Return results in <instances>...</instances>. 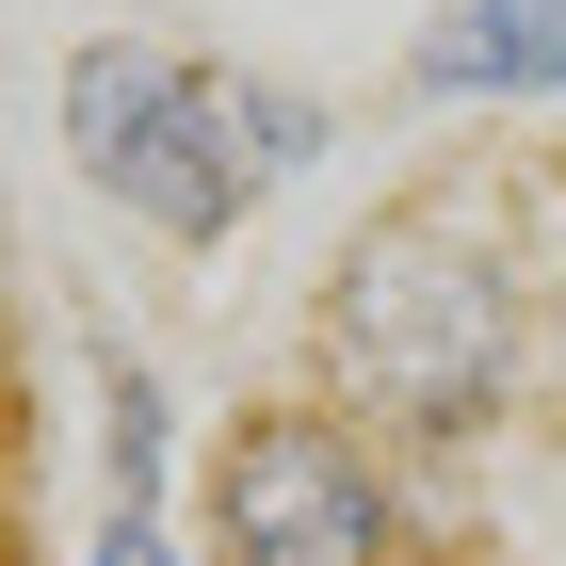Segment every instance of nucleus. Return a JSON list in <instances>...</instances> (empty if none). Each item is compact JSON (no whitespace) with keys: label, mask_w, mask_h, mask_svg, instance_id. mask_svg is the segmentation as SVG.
<instances>
[{"label":"nucleus","mask_w":566,"mask_h":566,"mask_svg":"<svg viewBox=\"0 0 566 566\" xmlns=\"http://www.w3.org/2000/svg\"><path fill=\"white\" fill-rule=\"evenodd\" d=\"M534 373H551V292L518 275V243H502L470 195L373 211L340 260H324V292H307V389L356 405V421L389 437V453H421V470L485 453V437L534 405Z\"/></svg>","instance_id":"1"},{"label":"nucleus","mask_w":566,"mask_h":566,"mask_svg":"<svg viewBox=\"0 0 566 566\" xmlns=\"http://www.w3.org/2000/svg\"><path fill=\"white\" fill-rule=\"evenodd\" d=\"M421 534H437L421 453H389L324 389H260L195 437V551L211 566H421Z\"/></svg>","instance_id":"2"},{"label":"nucleus","mask_w":566,"mask_h":566,"mask_svg":"<svg viewBox=\"0 0 566 566\" xmlns=\"http://www.w3.org/2000/svg\"><path fill=\"white\" fill-rule=\"evenodd\" d=\"M65 163L97 211H130L146 243L211 260L260 211V146H243V65L163 33H82L65 49Z\"/></svg>","instance_id":"3"},{"label":"nucleus","mask_w":566,"mask_h":566,"mask_svg":"<svg viewBox=\"0 0 566 566\" xmlns=\"http://www.w3.org/2000/svg\"><path fill=\"white\" fill-rule=\"evenodd\" d=\"M405 97L421 114H551L566 97V0H453V17H421Z\"/></svg>","instance_id":"4"},{"label":"nucleus","mask_w":566,"mask_h":566,"mask_svg":"<svg viewBox=\"0 0 566 566\" xmlns=\"http://www.w3.org/2000/svg\"><path fill=\"white\" fill-rule=\"evenodd\" d=\"M97 502H195L178 485V389L146 356H97Z\"/></svg>","instance_id":"5"},{"label":"nucleus","mask_w":566,"mask_h":566,"mask_svg":"<svg viewBox=\"0 0 566 566\" xmlns=\"http://www.w3.org/2000/svg\"><path fill=\"white\" fill-rule=\"evenodd\" d=\"M243 146H260V195H275V178H307L324 146H340V114H324L307 82H260V65H243Z\"/></svg>","instance_id":"6"},{"label":"nucleus","mask_w":566,"mask_h":566,"mask_svg":"<svg viewBox=\"0 0 566 566\" xmlns=\"http://www.w3.org/2000/svg\"><path fill=\"white\" fill-rule=\"evenodd\" d=\"M82 566H211V551H195V502H97Z\"/></svg>","instance_id":"7"}]
</instances>
